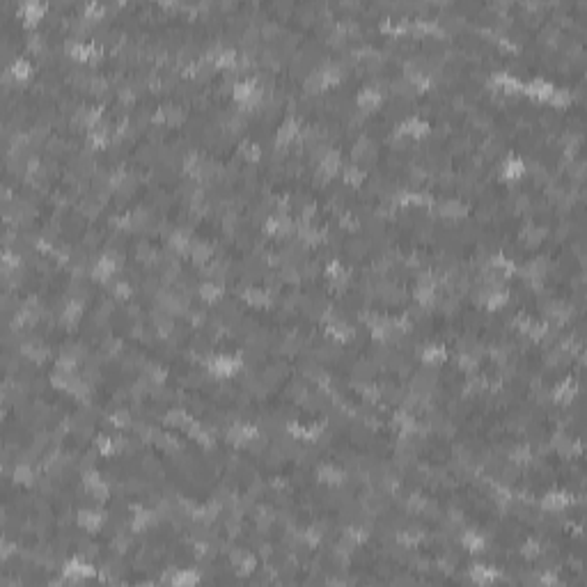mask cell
<instances>
[{
  "label": "cell",
  "mask_w": 587,
  "mask_h": 587,
  "mask_svg": "<svg viewBox=\"0 0 587 587\" xmlns=\"http://www.w3.org/2000/svg\"><path fill=\"white\" fill-rule=\"evenodd\" d=\"M14 475H16V482H26V484L32 480V470L28 466H18L16 470H14Z\"/></svg>",
  "instance_id": "obj_46"
},
{
  "label": "cell",
  "mask_w": 587,
  "mask_h": 587,
  "mask_svg": "<svg viewBox=\"0 0 587 587\" xmlns=\"http://www.w3.org/2000/svg\"><path fill=\"white\" fill-rule=\"evenodd\" d=\"M445 349L443 347H436V344H431V347H427V349H422L420 351V358H422V363H427V365H441L443 360H445Z\"/></svg>",
  "instance_id": "obj_11"
},
{
  "label": "cell",
  "mask_w": 587,
  "mask_h": 587,
  "mask_svg": "<svg viewBox=\"0 0 587 587\" xmlns=\"http://www.w3.org/2000/svg\"><path fill=\"white\" fill-rule=\"evenodd\" d=\"M571 502V496L569 493H564V491H553V493H546L544 496V509H551V512H560V509H564L566 505Z\"/></svg>",
  "instance_id": "obj_4"
},
{
  "label": "cell",
  "mask_w": 587,
  "mask_h": 587,
  "mask_svg": "<svg viewBox=\"0 0 587 587\" xmlns=\"http://www.w3.org/2000/svg\"><path fill=\"white\" fill-rule=\"evenodd\" d=\"M99 452L101 455H112L115 452V443L110 438H99Z\"/></svg>",
  "instance_id": "obj_47"
},
{
  "label": "cell",
  "mask_w": 587,
  "mask_h": 587,
  "mask_svg": "<svg viewBox=\"0 0 587 587\" xmlns=\"http://www.w3.org/2000/svg\"><path fill=\"white\" fill-rule=\"evenodd\" d=\"M188 433L195 438L200 445H211V436L206 433V429H202L200 422H191L188 424Z\"/></svg>",
  "instance_id": "obj_27"
},
{
  "label": "cell",
  "mask_w": 587,
  "mask_h": 587,
  "mask_svg": "<svg viewBox=\"0 0 587 587\" xmlns=\"http://www.w3.org/2000/svg\"><path fill=\"white\" fill-rule=\"evenodd\" d=\"M92 574H94V569H92L90 564H85V562H81V560H71V562H67V566H65V576H67V578H71V580L87 578V576H92Z\"/></svg>",
  "instance_id": "obj_6"
},
{
  "label": "cell",
  "mask_w": 587,
  "mask_h": 587,
  "mask_svg": "<svg viewBox=\"0 0 587 587\" xmlns=\"http://www.w3.org/2000/svg\"><path fill=\"white\" fill-rule=\"evenodd\" d=\"M23 353H26V356L30 358V360H37V363H42V360L48 356V349L37 347V344H26V347H23Z\"/></svg>",
  "instance_id": "obj_32"
},
{
  "label": "cell",
  "mask_w": 587,
  "mask_h": 587,
  "mask_svg": "<svg viewBox=\"0 0 587 587\" xmlns=\"http://www.w3.org/2000/svg\"><path fill=\"white\" fill-rule=\"evenodd\" d=\"M491 85L498 87V90H502V92H507V94H512V92H516L521 87V83L516 81L514 76H509V73H493Z\"/></svg>",
  "instance_id": "obj_8"
},
{
  "label": "cell",
  "mask_w": 587,
  "mask_h": 587,
  "mask_svg": "<svg viewBox=\"0 0 587 587\" xmlns=\"http://www.w3.org/2000/svg\"><path fill=\"white\" fill-rule=\"evenodd\" d=\"M344 179H347L351 186H358L360 181H363V172L351 165V167H347V172H344Z\"/></svg>",
  "instance_id": "obj_42"
},
{
  "label": "cell",
  "mask_w": 587,
  "mask_h": 587,
  "mask_svg": "<svg viewBox=\"0 0 587 587\" xmlns=\"http://www.w3.org/2000/svg\"><path fill=\"white\" fill-rule=\"evenodd\" d=\"M541 580H544V583H557V578H555V576H551V574H546Z\"/></svg>",
  "instance_id": "obj_57"
},
{
  "label": "cell",
  "mask_w": 587,
  "mask_h": 587,
  "mask_svg": "<svg viewBox=\"0 0 587 587\" xmlns=\"http://www.w3.org/2000/svg\"><path fill=\"white\" fill-rule=\"evenodd\" d=\"M378 103H381V94H378L376 90H363L358 94V106L363 108V110H372V108H376Z\"/></svg>",
  "instance_id": "obj_18"
},
{
  "label": "cell",
  "mask_w": 587,
  "mask_h": 587,
  "mask_svg": "<svg viewBox=\"0 0 587 587\" xmlns=\"http://www.w3.org/2000/svg\"><path fill=\"white\" fill-rule=\"evenodd\" d=\"M243 298L248 300L250 305H266L269 303V294L261 292V289H248V292L243 294Z\"/></svg>",
  "instance_id": "obj_31"
},
{
  "label": "cell",
  "mask_w": 587,
  "mask_h": 587,
  "mask_svg": "<svg viewBox=\"0 0 587 587\" xmlns=\"http://www.w3.org/2000/svg\"><path fill=\"white\" fill-rule=\"evenodd\" d=\"M296 136H298V124H296L294 120H289L280 126L278 133H275V142H278V145H289V142H294Z\"/></svg>",
  "instance_id": "obj_10"
},
{
  "label": "cell",
  "mask_w": 587,
  "mask_h": 587,
  "mask_svg": "<svg viewBox=\"0 0 587 587\" xmlns=\"http://www.w3.org/2000/svg\"><path fill=\"white\" fill-rule=\"evenodd\" d=\"M317 477L321 482H326V484H339V482L344 480V472L337 470L335 466H328V463H326V466H321L317 470Z\"/></svg>",
  "instance_id": "obj_13"
},
{
  "label": "cell",
  "mask_w": 587,
  "mask_h": 587,
  "mask_svg": "<svg viewBox=\"0 0 587 587\" xmlns=\"http://www.w3.org/2000/svg\"><path fill=\"white\" fill-rule=\"evenodd\" d=\"M441 214L447 216V218H459V216L466 214V206L459 204V202H447V204L441 209Z\"/></svg>",
  "instance_id": "obj_33"
},
{
  "label": "cell",
  "mask_w": 587,
  "mask_h": 587,
  "mask_svg": "<svg viewBox=\"0 0 587 587\" xmlns=\"http://www.w3.org/2000/svg\"><path fill=\"white\" fill-rule=\"evenodd\" d=\"M209 369L216 376H232V374H236L241 369V360L230 358V356H216L209 363Z\"/></svg>",
  "instance_id": "obj_1"
},
{
  "label": "cell",
  "mask_w": 587,
  "mask_h": 587,
  "mask_svg": "<svg viewBox=\"0 0 587 587\" xmlns=\"http://www.w3.org/2000/svg\"><path fill=\"white\" fill-rule=\"evenodd\" d=\"M365 539H367V532H365V530H358V527H351V530H347V541H353V544H363Z\"/></svg>",
  "instance_id": "obj_43"
},
{
  "label": "cell",
  "mask_w": 587,
  "mask_h": 587,
  "mask_svg": "<svg viewBox=\"0 0 587 587\" xmlns=\"http://www.w3.org/2000/svg\"><path fill=\"white\" fill-rule=\"evenodd\" d=\"M188 243H191L188 232H175L172 239H170V245L177 250V253H186V250H188Z\"/></svg>",
  "instance_id": "obj_29"
},
{
  "label": "cell",
  "mask_w": 587,
  "mask_h": 587,
  "mask_svg": "<svg viewBox=\"0 0 587 587\" xmlns=\"http://www.w3.org/2000/svg\"><path fill=\"white\" fill-rule=\"evenodd\" d=\"M149 523H152L149 512H138L136 519H133V523H131V527H133V530H142V527H147Z\"/></svg>",
  "instance_id": "obj_38"
},
{
  "label": "cell",
  "mask_w": 587,
  "mask_h": 587,
  "mask_svg": "<svg viewBox=\"0 0 587 587\" xmlns=\"http://www.w3.org/2000/svg\"><path fill=\"white\" fill-rule=\"evenodd\" d=\"M491 266L493 269L498 271V273H502V275H509V273H514V264H512L509 259H505L502 255H496V257L491 259Z\"/></svg>",
  "instance_id": "obj_30"
},
{
  "label": "cell",
  "mask_w": 587,
  "mask_h": 587,
  "mask_svg": "<svg viewBox=\"0 0 587 587\" xmlns=\"http://www.w3.org/2000/svg\"><path fill=\"white\" fill-rule=\"evenodd\" d=\"M5 266H18V259H16V255H12V253H7L5 255Z\"/></svg>",
  "instance_id": "obj_55"
},
{
  "label": "cell",
  "mask_w": 587,
  "mask_h": 587,
  "mask_svg": "<svg viewBox=\"0 0 587 587\" xmlns=\"http://www.w3.org/2000/svg\"><path fill=\"white\" fill-rule=\"evenodd\" d=\"M191 255H193V259L200 264V261H206L211 257V245H206V243H197V245H193V250H191Z\"/></svg>",
  "instance_id": "obj_36"
},
{
  "label": "cell",
  "mask_w": 587,
  "mask_h": 587,
  "mask_svg": "<svg viewBox=\"0 0 587 587\" xmlns=\"http://www.w3.org/2000/svg\"><path fill=\"white\" fill-rule=\"evenodd\" d=\"M289 230H292V223L285 216H273V218L266 220V232L269 234H285Z\"/></svg>",
  "instance_id": "obj_19"
},
{
  "label": "cell",
  "mask_w": 587,
  "mask_h": 587,
  "mask_svg": "<svg viewBox=\"0 0 587 587\" xmlns=\"http://www.w3.org/2000/svg\"><path fill=\"white\" fill-rule=\"evenodd\" d=\"M544 273H546V264L541 259L530 261V264L523 269V275H525L527 280H539V278H544Z\"/></svg>",
  "instance_id": "obj_24"
},
{
  "label": "cell",
  "mask_w": 587,
  "mask_h": 587,
  "mask_svg": "<svg viewBox=\"0 0 587 587\" xmlns=\"http://www.w3.org/2000/svg\"><path fill=\"white\" fill-rule=\"evenodd\" d=\"M574 394H576V383L564 381V383H560V386L553 390V399H555V402H560V404H569L571 399H574Z\"/></svg>",
  "instance_id": "obj_15"
},
{
  "label": "cell",
  "mask_w": 587,
  "mask_h": 587,
  "mask_svg": "<svg viewBox=\"0 0 587 587\" xmlns=\"http://www.w3.org/2000/svg\"><path fill=\"white\" fill-rule=\"evenodd\" d=\"M429 124L427 122H422L420 117H411V120H406L402 126H399V131L406 133V136H413V138H422L424 133H427Z\"/></svg>",
  "instance_id": "obj_9"
},
{
  "label": "cell",
  "mask_w": 587,
  "mask_h": 587,
  "mask_svg": "<svg viewBox=\"0 0 587 587\" xmlns=\"http://www.w3.org/2000/svg\"><path fill=\"white\" fill-rule=\"evenodd\" d=\"M9 73H12L14 78H28V73H30V65H28L26 60H16L12 65V69H9Z\"/></svg>",
  "instance_id": "obj_37"
},
{
  "label": "cell",
  "mask_w": 587,
  "mask_h": 587,
  "mask_svg": "<svg viewBox=\"0 0 587 587\" xmlns=\"http://www.w3.org/2000/svg\"><path fill=\"white\" fill-rule=\"evenodd\" d=\"M115 294L120 296V298H126V296L131 294V287H129V285H117V287H115Z\"/></svg>",
  "instance_id": "obj_53"
},
{
  "label": "cell",
  "mask_w": 587,
  "mask_h": 587,
  "mask_svg": "<svg viewBox=\"0 0 587 587\" xmlns=\"http://www.w3.org/2000/svg\"><path fill=\"white\" fill-rule=\"evenodd\" d=\"M551 101L555 103V106H566V103L571 101V94L566 90H555L553 97H551Z\"/></svg>",
  "instance_id": "obj_44"
},
{
  "label": "cell",
  "mask_w": 587,
  "mask_h": 587,
  "mask_svg": "<svg viewBox=\"0 0 587 587\" xmlns=\"http://www.w3.org/2000/svg\"><path fill=\"white\" fill-rule=\"evenodd\" d=\"M234 97L236 101H241L243 106H255L259 101V90L253 81H241L234 85Z\"/></svg>",
  "instance_id": "obj_2"
},
{
  "label": "cell",
  "mask_w": 587,
  "mask_h": 587,
  "mask_svg": "<svg viewBox=\"0 0 587 587\" xmlns=\"http://www.w3.org/2000/svg\"><path fill=\"white\" fill-rule=\"evenodd\" d=\"M78 523H81L85 530L94 532L103 523V516H101V512H81V514H78Z\"/></svg>",
  "instance_id": "obj_14"
},
{
  "label": "cell",
  "mask_w": 587,
  "mask_h": 587,
  "mask_svg": "<svg viewBox=\"0 0 587 587\" xmlns=\"http://www.w3.org/2000/svg\"><path fill=\"white\" fill-rule=\"evenodd\" d=\"M337 167H339V154H337V152H328V154L324 156L319 172H321L324 179H330V177L337 172Z\"/></svg>",
  "instance_id": "obj_12"
},
{
  "label": "cell",
  "mask_w": 587,
  "mask_h": 587,
  "mask_svg": "<svg viewBox=\"0 0 587 587\" xmlns=\"http://www.w3.org/2000/svg\"><path fill=\"white\" fill-rule=\"evenodd\" d=\"M523 555L525 557H537L539 555V541H527L525 546H523Z\"/></svg>",
  "instance_id": "obj_48"
},
{
  "label": "cell",
  "mask_w": 587,
  "mask_h": 587,
  "mask_svg": "<svg viewBox=\"0 0 587 587\" xmlns=\"http://www.w3.org/2000/svg\"><path fill=\"white\" fill-rule=\"evenodd\" d=\"M328 335L333 339H337V342H347V339H351L353 337V330L347 326V324H330L328 326Z\"/></svg>",
  "instance_id": "obj_21"
},
{
  "label": "cell",
  "mask_w": 587,
  "mask_h": 587,
  "mask_svg": "<svg viewBox=\"0 0 587 587\" xmlns=\"http://www.w3.org/2000/svg\"><path fill=\"white\" fill-rule=\"evenodd\" d=\"M553 92H555V87L551 85V83L541 81V78H537L535 83H530V85H527V94L535 97V99H541V101H551Z\"/></svg>",
  "instance_id": "obj_7"
},
{
  "label": "cell",
  "mask_w": 587,
  "mask_h": 587,
  "mask_svg": "<svg viewBox=\"0 0 587 587\" xmlns=\"http://www.w3.org/2000/svg\"><path fill=\"white\" fill-rule=\"evenodd\" d=\"M211 58H214L216 67H220V69H234L236 62H239V58H236L234 51H218L216 55H211Z\"/></svg>",
  "instance_id": "obj_20"
},
{
  "label": "cell",
  "mask_w": 587,
  "mask_h": 587,
  "mask_svg": "<svg viewBox=\"0 0 587 587\" xmlns=\"http://www.w3.org/2000/svg\"><path fill=\"white\" fill-rule=\"evenodd\" d=\"M255 436H257V429L250 427V424H234L228 431V438L232 443H248Z\"/></svg>",
  "instance_id": "obj_5"
},
{
  "label": "cell",
  "mask_w": 587,
  "mask_h": 587,
  "mask_svg": "<svg viewBox=\"0 0 587 587\" xmlns=\"http://www.w3.org/2000/svg\"><path fill=\"white\" fill-rule=\"evenodd\" d=\"M172 583H177V585H193V583H197V576L188 574V571H179V574L172 578Z\"/></svg>",
  "instance_id": "obj_41"
},
{
  "label": "cell",
  "mask_w": 587,
  "mask_h": 587,
  "mask_svg": "<svg viewBox=\"0 0 587 587\" xmlns=\"http://www.w3.org/2000/svg\"><path fill=\"white\" fill-rule=\"evenodd\" d=\"M112 420H115L117 427H126V424H129V415H126V413H115Z\"/></svg>",
  "instance_id": "obj_52"
},
{
  "label": "cell",
  "mask_w": 587,
  "mask_h": 587,
  "mask_svg": "<svg viewBox=\"0 0 587 587\" xmlns=\"http://www.w3.org/2000/svg\"><path fill=\"white\" fill-rule=\"evenodd\" d=\"M115 269H117V257L115 255H106V257H101L94 264L92 275H94L97 280H108L112 273H115Z\"/></svg>",
  "instance_id": "obj_3"
},
{
  "label": "cell",
  "mask_w": 587,
  "mask_h": 587,
  "mask_svg": "<svg viewBox=\"0 0 587 587\" xmlns=\"http://www.w3.org/2000/svg\"><path fill=\"white\" fill-rule=\"evenodd\" d=\"M470 576H472V580H475V583L486 585V583H491V580L498 578V571L491 569V566H472V569H470Z\"/></svg>",
  "instance_id": "obj_16"
},
{
  "label": "cell",
  "mask_w": 587,
  "mask_h": 587,
  "mask_svg": "<svg viewBox=\"0 0 587 587\" xmlns=\"http://www.w3.org/2000/svg\"><path fill=\"white\" fill-rule=\"evenodd\" d=\"M42 12H44V5L42 3H26L21 7V16L26 18L28 23H34L37 21L39 16H42Z\"/></svg>",
  "instance_id": "obj_23"
},
{
  "label": "cell",
  "mask_w": 587,
  "mask_h": 587,
  "mask_svg": "<svg viewBox=\"0 0 587 587\" xmlns=\"http://www.w3.org/2000/svg\"><path fill=\"white\" fill-rule=\"evenodd\" d=\"M103 14V7L101 5H87V9H85V16L87 18H97V16H101Z\"/></svg>",
  "instance_id": "obj_51"
},
{
  "label": "cell",
  "mask_w": 587,
  "mask_h": 587,
  "mask_svg": "<svg viewBox=\"0 0 587 587\" xmlns=\"http://www.w3.org/2000/svg\"><path fill=\"white\" fill-rule=\"evenodd\" d=\"M234 562L241 566V571H253V566H255V560L250 555H245V553H236Z\"/></svg>",
  "instance_id": "obj_39"
},
{
  "label": "cell",
  "mask_w": 587,
  "mask_h": 587,
  "mask_svg": "<svg viewBox=\"0 0 587 587\" xmlns=\"http://www.w3.org/2000/svg\"><path fill=\"white\" fill-rule=\"evenodd\" d=\"M220 294H223V289L218 287V285H214V282H204L200 287V296L204 300H209V303H214V300H218L220 298Z\"/></svg>",
  "instance_id": "obj_28"
},
{
  "label": "cell",
  "mask_w": 587,
  "mask_h": 587,
  "mask_svg": "<svg viewBox=\"0 0 587 587\" xmlns=\"http://www.w3.org/2000/svg\"><path fill=\"white\" fill-rule=\"evenodd\" d=\"M305 541H308V544H317V541H319V532H317V530H308V535H305Z\"/></svg>",
  "instance_id": "obj_54"
},
{
  "label": "cell",
  "mask_w": 587,
  "mask_h": 587,
  "mask_svg": "<svg viewBox=\"0 0 587 587\" xmlns=\"http://www.w3.org/2000/svg\"><path fill=\"white\" fill-rule=\"evenodd\" d=\"M411 507H413V509H422V507H424V500H420V498H413V500H411Z\"/></svg>",
  "instance_id": "obj_56"
},
{
  "label": "cell",
  "mask_w": 587,
  "mask_h": 587,
  "mask_svg": "<svg viewBox=\"0 0 587 587\" xmlns=\"http://www.w3.org/2000/svg\"><path fill=\"white\" fill-rule=\"evenodd\" d=\"M165 422L172 424V427H188V424L193 422V420H191V418L186 415L181 408H175V411H170V413L165 415Z\"/></svg>",
  "instance_id": "obj_26"
},
{
  "label": "cell",
  "mask_w": 587,
  "mask_h": 587,
  "mask_svg": "<svg viewBox=\"0 0 587 587\" xmlns=\"http://www.w3.org/2000/svg\"><path fill=\"white\" fill-rule=\"evenodd\" d=\"M523 170H525V165H523L519 159H509L505 165H502V172H500V175H502V179L512 181V179H519V177L523 175Z\"/></svg>",
  "instance_id": "obj_17"
},
{
  "label": "cell",
  "mask_w": 587,
  "mask_h": 587,
  "mask_svg": "<svg viewBox=\"0 0 587 587\" xmlns=\"http://www.w3.org/2000/svg\"><path fill=\"white\" fill-rule=\"evenodd\" d=\"M459 363H461V367H463V369H472V367H477V358L468 356V353H461Z\"/></svg>",
  "instance_id": "obj_49"
},
{
  "label": "cell",
  "mask_w": 587,
  "mask_h": 587,
  "mask_svg": "<svg viewBox=\"0 0 587 587\" xmlns=\"http://www.w3.org/2000/svg\"><path fill=\"white\" fill-rule=\"evenodd\" d=\"M328 278L333 280V282H339V285H342V282H347V271H344L342 266L337 264V261H333V264L328 266Z\"/></svg>",
  "instance_id": "obj_35"
},
{
  "label": "cell",
  "mask_w": 587,
  "mask_h": 587,
  "mask_svg": "<svg viewBox=\"0 0 587 587\" xmlns=\"http://www.w3.org/2000/svg\"><path fill=\"white\" fill-rule=\"evenodd\" d=\"M512 459H514L516 463L530 461V450H527V447H516V450H512Z\"/></svg>",
  "instance_id": "obj_45"
},
{
  "label": "cell",
  "mask_w": 587,
  "mask_h": 587,
  "mask_svg": "<svg viewBox=\"0 0 587 587\" xmlns=\"http://www.w3.org/2000/svg\"><path fill=\"white\" fill-rule=\"evenodd\" d=\"M505 303H507V292H502V289H491L486 294V308L489 310H498Z\"/></svg>",
  "instance_id": "obj_25"
},
{
  "label": "cell",
  "mask_w": 587,
  "mask_h": 587,
  "mask_svg": "<svg viewBox=\"0 0 587 587\" xmlns=\"http://www.w3.org/2000/svg\"><path fill=\"white\" fill-rule=\"evenodd\" d=\"M241 152H243V156L250 161V163H255V161L259 159V154H261L259 147H257V145H253V142H245L243 149H241Z\"/></svg>",
  "instance_id": "obj_40"
},
{
  "label": "cell",
  "mask_w": 587,
  "mask_h": 587,
  "mask_svg": "<svg viewBox=\"0 0 587 587\" xmlns=\"http://www.w3.org/2000/svg\"><path fill=\"white\" fill-rule=\"evenodd\" d=\"M81 310H83L81 300H71V303L67 305V310H65V321H67V324L78 321V317H81Z\"/></svg>",
  "instance_id": "obj_34"
},
{
  "label": "cell",
  "mask_w": 587,
  "mask_h": 587,
  "mask_svg": "<svg viewBox=\"0 0 587 587\" xmlns=\"http://www.w3.org/2000/svg\"><path fill=\"white\" fill-rule=\"evenodd\" d=\"M461 544L466 546L468 551H472V553H480V551H484V539H482L477 532H466V535L461 537Z\"/></svg>",
  "instance_id": "obj_22"
},
{
  "label": "cell",
  "mask_w": 587,
  "mask_h": 587,
  "mask_svg": "<svg viewBox=\"0 0 587 587\" xmlns=\"http://www.w3.org/2000/svg\"><path fill=\"white\" fill-rule=\"evenodd\" d=\"M399 541H402V544H406V546H413V544H418V541H420V535L404 532V535H399Z\"/></svg>",
  "instance_id": "obj_50"
}]
</instances>
